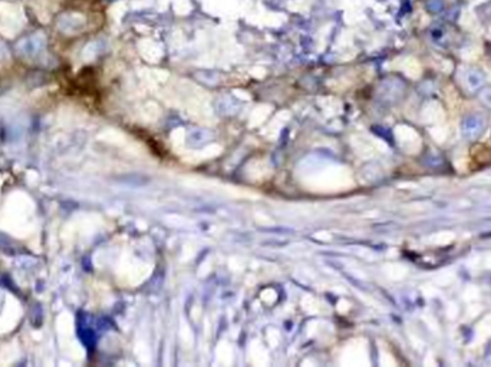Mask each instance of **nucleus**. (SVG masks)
<instances>
[{"mask_svg": "<svg viewBox=\"0 0 491 367\" xmlns=\"http://www.w3.org/2000/svg\"><path fill=\"white\" fill-rule=\"evenodd\" d=\"M43 45V38L39 36V35H35V36H29V38L23 39L20 42V50H23L25 53H29V55H35L36 52L40 50V47Z\"/></svg>", "mask_w": 491, "mask_h": 367, "instance_id": "nucleus-1", "label": "nucleus"}, {"mask_svg": "<svg viewBox=\"0 0 491 367\" xmlns=\"http://www.w3.org/2000/svg\"><path fill=\"white\" fill-rule=\"evenodd\" d=\"M426 9L431 13H440L444 9V2L443 0H428L426 2Z\"/></svg>", "mask_w": 491, "mask_h": 367, "instance_id": "nucleus-2", "label": "nucleus"}, {"mask_svg": "<svg viewBox=\"0 0 491 367\" xmlns=\"http://www.w3.org/2000/svg\"><path fill=\"white\" fill-rule=\"evenodd\" d=\"M3 50H5V47H3V45L0 43V56L3 55Z\"/></svg>", "mask_w": 491, "mask_h": 367, "instance_id": "nucleus-3", "label": "nucleus"}]
</instances>
